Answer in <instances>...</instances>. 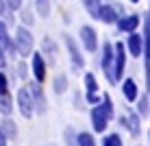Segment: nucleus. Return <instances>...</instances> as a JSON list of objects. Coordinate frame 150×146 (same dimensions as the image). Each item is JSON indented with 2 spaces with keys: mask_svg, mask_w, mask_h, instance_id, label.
Wrapping results in <instances>:
<instances>
[{
  "mask_svg": "<svg viewBox=\"0 0 150 146\" xmlns=\"http://www.w3.org/2000/svg\"><path fill=\"white\" fill-rule=\"evenodd\" d=\"M113 118V103L109 96L102 98L100 105H96L91 109V124H94V131L96 133H102L109 124V120Z\"/></svg>",
  "mask_w": 150,
  "mask_h": 146,
  "instance_id": "f257e3e1",
  "label": "nucleus"
},
{
  "mask_svg": "<svg viewBox=\"0 0 150 146\" xmlns=\"http://www.w3.org/2000/svg\"><path fill=\"white\" fill-rule=\"evenodd\" d=\"M13 46L15 48L20 50V53H22L24 57L26 55H30L33 53V35L28 33L26 28H18V33H15V41H13Z\"/></svg>",
  "mask_w": 150,
  "mask_h": 146,
  "instance_id": "f03ea898",
  "label": "nucleus"
},
{
  "mask_svg": "<svg viewBox=\"0 0 150 146\" xmlns=\"http://www.w3.org/2000/svg\"><path fill=\"white\" fill-rule=\"evenodd\" d=\"M124 57H126V46L115 44L113 46V81H120L124 74Z\"/></svg>",
  "mask_w": 150,
  "mask_h": 146,
  "instance_id": "7ed1b4c3",
  "label": "nucleus"
},
{
  "mask_svg": "<svg viewBox=\"0 0 150 146\" xmlns=\"http://www.w3.org/2000/svg\"><path fill=\"white\" fill-rule=\"evenodd\" d=\"M18 105H20V111H22L24 118H30L33 116V98H30V92L26 87L18 92Z\"/></svg>",
  "mask_w": 150,
  "mask_h": 146,
  "instance_id": "20e7f679",
  "label": "nucleus"
},
{
  "mask_svg": "<svg viewBox=\"0 0 150 146\" xmlns=\"http://www.w3.org/2000/svg\"><path fill=\"white\" fill-rule=\"evenodd\" d=\"M102 70H105V76L113 83V46L105 44V50H102Z\"/></svg>",
  "mask_w": 150,
  "mask_h": 146,
  "instance_id": "39448f33",
  "label": "nucleus"
},
{
  "mask_svg": "<svg viewBox=\"0 0 150 146\" xmlns=\"http://www.w3.org/2000/svg\"><path fill=\"white\" fill-rule=\"evenodd\" d=\"M81 39H83V44H85V48L89 50V53H94L98 48V37H96V31L91 26H83L81 28Z\"/></svg>",
  "mask_w": 150,
  "mask_h": 146,
  "instance_id": "423d86ee",
  "label": "nucleus"
},
{
  "mask_svg": "<svg viewBox=\"0 0 150 146\" xmlns=\"http://www.w3.org/2000/svg\"><path fill=\"white\" fill-rule=\"evenodd\" d=\"M65 44H68V53L72 57V63H74V68H83L85 66V59H83V55H81V50L76 48V44H74V39L70 37V35H65Z\"/></svg>",
  "mask_w": 150,
  "mask_h": 146,
  "instance_id": "0eeeda50",
  "label": "nucleus"
},
{
  "mask_svg": "<svg viewBox=\"0 0 150 146\" xmlns=\"http://www.w3.org/2000/svg\"><path fill=\"white\" fill-rule=\"evenodd\" d=\"M33 74H35V81L37 83H41L46 79V61L39 53L33 55Z\"/></svg>",
  "mask_w": 150,
  "mask_h": 146,
  "instance_id": "6e6552de",
  "label": "nucleus"
},
{
  "mask_svg": "<svg viewBox=\"0 0 150 146\" xmlns=\"http://www.w3.org/2000/svg\"><path fill=\"white\" fill-rule=\"evenodd\" d=\"M139 26V18L137 15H124V18L117 20V31H122V33H128V31H135Z\"/></svg>",
  "mask_w": 150,
  "mask_h": 146,
  "instance_id": "1a4fd4ad",
  "label": "nucleus"
},
{
  "mask_svg": "<svg viewBox=\"0 0 150 146\" xmlns=\"http://www.w3.org/2000/svg\"><path fill=\"white\" fill-rule=\"evenodd\" d=\"M98 20H102L105 24H111V22H117V15H115V9L111 7V4H100V9H98Z\"/></svg>",
  "mask_w": 150,
  "mask_h": 146,
  "instance_id": "9d476101",
  "label": "nucleus"
},
{
  "mask_svg": "<svg viewBox=\"0 0 150 146\" xmlns=\"http://www.w3.org/2000/svg\"><path fill=\"white\" fill-rule=\"evenodd\" d=\"M85 87H87V98H89V103H98V98H96L98 81H96V76L91 74V72H87V74H85Z\"/></svg>",
  "mask_w": 150,
  "mask_h": 146,
  "instance_id": "9b49d317",
  "label": "nucleus"
},
{
  "mask_svg": "<svg viewBox=\"0 0 150 146\" xmlns=\"http://www.w3.org/2000/svg\"><path fill=\"white\" fill-rule=\"evenodd\" d=\"M30 98H33V105H37L39 111H46V96H44V90L39 87V83H35L33 90H30Z\"/></svg>",
  "mask_w": 150,
  "mask_h": 146,
  "instance_id": "f8f14e48",
  "label": "nucleus"
},
{
  "mask_svg": "<svg viewBox=\"0 0 150 146\" xmlns=\"http://www.w3.org/2000/svg\"><path fill=\"white\" fill-rule=\"evenodd\" d=\"M0 50H2V53H13L15 50L13 41H11V37H9V33H7V26H4L2 22H0Z\"/></svg>",
  "mask_w": 150,
  "mask_h": 146,
  "instance_id": "ddd939ff",
  "label": "nucleus"
},
{
  "mask_svg": "<svg viewBox=\"0 0 150 146\" xmlns=\"http://www.w3.org/2000/svg\"><path fill=\"white\" fill-rule=\"evenodd\" d=\"M122 94H124V98H126L128 103H133V100L137 98V85H135V81H133V79H126V81H124Z\"/></svg>",
  "mask_w": 150,
  "mask_h": 146,
  "instance_id": "4468645a",
  "label": "nucleus"
},
{
  "mask_svg": "<svg viewBox=\"0 0 150 146\" xmlns=\"http://www.w3.org/2000/svg\"><path fill=\"white\" fill-rule=\"evenodd\" d=\"M126 46H128V53H131L133 57H139V55H142V37H139L137 33H131Z\"/></svg>",
  "mask_w": 150,
  "mask_h": 146,
  "instance_id": "2eb2a0df",
  "label": "nucleus"
},
{
  "mask_svg": "<svg viewBox=\"0 0 150 146\" xmlns=\"http://www.w3.org/2000/svg\"><path fill=\"white\" fill-rule=\"evenodd\" d=\"M0 131L4 133V137H11V140L18 137V127H15V122H13L11 118H4V120H2V127H0Z\"/></svg>",
  "mask_w": 150,
  "mask_h": 146,
  "instance_id": "dca6fc26",
  "label": "nucleus"
},
{
  "mask_svg": "<svg viewBox=\"0 0 150 146\" xmlns=\"http://www.w3.org/2000/svg\"><path fill=\"white\" fill-rule=\"evenodd\" d=\"M126 118H128V120H126V127L131 129L133 135H137V133H139V118L135 116V113H128Z\"/></svg>",
  "mask_w": 150,
  "mask_h": 146,
  "instance_id": "f3484780",
  "label": "nucleus"
},
{
  "mask_svg": "<svg viewBox=\"0 0 150 146\" xmlns=\"http://www.w3.org/2000/svg\"><path fill=\"white\" fill-rule=\"evenodd\" d=\"M76 144H79V146H96L94 135H89V133H79V137H76Z\"/></svg>",
  "mask_w": 150,
  "mask_h": 146,
  "instance_id": "a211bd4d",
  "label": "nucleus"
},
{
  "mask_svg": "<svg viewBox=\"0 0 150 146\" xmlns=\"http://www.w3.org/2000/svg\"><path fill=\"white\" fill-rule=\"evenodd\" d=\"M83 4H85V9L89 11V15H98V9H100V0H83Z\"/></svg>",
  "mask_w": 150,
  "mask_h": 146,
  "instance_id": "6ab92c4d",
  "label": "nucleus"
},
{
  "mask_svg": "<svg viewBox=\"0 0 150 146\" xmlns=\"http://www.w3.org/2000/svg\"><path fill=\"white\" fill-rule=\"evenodd\" d=\"M65 90H68V83H65V74H59L54 79V92L57 94H63Z\"/></svg>",
  "mask_w": 150,
  "mask_h": 146,
  "instance_id": "aec40b11",
  "label": "nucleus"
},
{
  "mask_svg": "<svg viewBox=\"0 0 150 146\" xmlns=\"http://www.w3.org/2000/svg\"><path fill=\"white\" fill-rule=\"evenodd\" d=\"M37 11L44 15V18H48L50 15V0H37Z\"/></svg>",
  "mask_w": 150,
  "mask_h": 146,
  "instance_id": "412c9836",
  "label": "nucleus"
},
{
  "mask_svg": "<svg viewBox=\"0 0 150 146\" xmlns=\"http://www.w3.org/2000/svg\"><path fill=\"white\" fill-rule=\"evenodd\" d=\"M105 146H122V137L120 135H115V133H111V135H107L105 137V142H102Z\"/></svg>",
  "mask_w": 150,
  "mask_h": 146,
  "instance_id": "4be33fe9",
  "label": "nucleus"
},
{
  "mask_svg": "<svg viewBox=\"0 0 150 146\" xmlns=\"http://www.w3.org/2000/svg\"><path fill=\"white\" fill-rule=\"evenodd\" d=\"M0 109H2L4 113H11V98H9V94H4V96H0Z\"/></svg>",
  "mask_w": 150,
  "mask_h": 146,
  "instance_id": "5701e85b",
  "label": "nucleus"
},
{
  "mask_svg": "<svg viewBox=\"0 0 150 146\" xmlns=\"http://www.w3.org/2000/svg\"><path fill=\"white\" fill-rule=\"evenodd\" d=\"M4 94H9V85H7V79H4V74L0 72V96H4Z\"/></svg>",
  "mask_w": 150,
  "mask_h": 146,
  "instance_id": "b1692460",
  "label": "nucleus"
},
{
  "mask_svg": "<svg viewBox=\"0 0 150 146\" xmlns=\"http://www.w3.org/2000/svg\"><path fill=\"white\" fill-rule=\"evenodd\" d=\"M7 7L13 9V11H18V9L22 7V0H7Z\"/></svg>",
  "mask_w": 150,
  "mask_h": 146,
  "instance_id": "393cba45",
  "label": "nucleus"
},
{
  "mask_svg": "<svg viewBox=\"0 0 150 146\" xmlns=\"http://www.w3.org/2000/svg\"><path fill=\"white\" fill-rule=\"evenodd\" d=\"M0 146H7V137H4L2 131H0Z\"/></svg>",
  "mask_w": 150,
  "mask_h": 146,
  "instance_id": "a878e982",
  "label": "nucleus"
},
{
  "mask_svg": "<svg viewBox=\"0 0 150 146\" xmlns=\"http://www.w3.org/2000/svg\"><path fill=\"white\" fill-rule=\"evenodd\" d=\"M7 66V61H4V57H2V50H0V68H4Z\"/></svg>",
  "mask_w": 150,
  "mask_h": 146,
  "instance_id": "bb28decb",
  "label": "nucleus"
},
{
  "mask_svg": "<svg viewBox=\"0 0 150 146\" xmlns=\"http://www.w3.org/2000/svg\"><path fill=\"white\" fill-rule=\"evenodd\" d=\"M131 2H139V0H131Z\"/></svg>",
  "mask_w": 150,
  "mask_h": 146,
  "instance_id": "cd10ccee",
  "label": "nucleus"
}]
</instances>
